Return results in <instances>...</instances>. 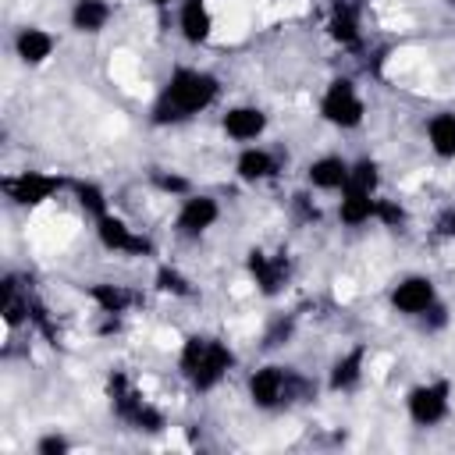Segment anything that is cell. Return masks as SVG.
<instances>
[{
	"label": "cell",
	"instance_id": "6da1fadb",
	"mask_svg": "<svg viewBox=\"0 0 455 455\" xmlns=\"http://www.w3.org/2000/svg\"><path fill=\"white\" fill-rule=\"evenodd\" d=\"M213 96H217V82H213L210 75L181 68V71L171 75L156 114H160V121H167V117H171V121H181V117H192V114H199V110H206V107L213 103Z\"/></svg>",
	"mask_w": 455,
	"mask_h": 455
},
{
	"label": "cell",
	"instance_id": "7a4b0ae2",
	"mask_svg": "<svg viewBox=\"0 0 455 455\" xmlns=\"http://www.w3.org/2000/svg\"><path fill=\"white\" fill-rule=\"evenodd\" d=\"M231 366V352L220 341L210 338H188L185 352H181V370L188 373V380L196 387H213Z\"/></svg>",
	"mask_w": 455,
	"mask_h": 455
},
{
	"label": "cell",
	"instance_id": "3957f363",
	"mask_svg": "<svg viewBox=\"0 0 455 455\" xmlns=\"http://www.w3.org/2000/svg\"><path fill=\"white\" fill-rule=\"evenodd\" d=\"M320 114H323V121H331L338 128H355L363 121V100H359L355 85L345 82V78L331 82V89L320 100Z\"/></svg>",
	"mask_w": 455,
	"mask_h": 455
},
{
	"label": "cell",
	"instance_id": "277c9868",
	"mask_svg": "<svg viewBox=\"0 0 455 455\" xmlns=\"http://www.w3.org/2000/svg\"><path fill=\"white\" fill-rule=\"evenodd\" d=\"M448 384L444 380H430V384H419L409 391V416L412 423L419 427H434L448 416Z\"/></svg>",
	"mask_w": 455,
	"mask_h": 455
},
{
	"label": "cell",
	"instance_id": "5b68a950",
	"mask_svg": "<svg viewBox=\"0 0 455 455\" xmlns=\"http://www.w3.org/2000/svg\"><path fill=\"white\" fill-rule=\"evenodd\" d=\"M391 302L405 316H423L427 309H434V284H430V277L412 274V277L398 281L395 291H391Z\"/></svg>",
	"mask_w": 455,
	"mask_h": 455
},
{
	"label": "cell",
	"instance_id": "8992f818",
	"mask_svg": "<svg viewBox=\"0 0 455 455\" xmlns=\"http://www.w3.org/2000/svg\"><path fill=\"white\" fill-rule=\"evenodd\" d=\"M249 395H252V402H256L259 409L281 405V402L288 398V373H284L281 366H263V370H256L252 380H249Z\"/></svg>",
	"mask_w": 455,
	"mask_h": 455
},
{
	"label": "cell",
	"instance_id": "52a82bcc",
	"mask_svg": "<svg viewBox=\"0 0 455 455\" xmlns=\"http://www.w3.org/2000/svg\"><path fill=\"white\" fill-rule=\"evenodd\" d=\"M217 217H220V206L210 196H192V199H185V206L178 213V231L181 235H203L206 228H213Z\"/></svg>",
	"mask_w": 455,
	"mask_h": 455
},
{
	"label": "cell",
	"instance_id": "ba28073f",
	"mask_svg": "<svg viewBox=\"0 0 455 455\" xmlns=\"http://www.w3.org/2000/svg\"><path fill=\"white\" fill-rule=\"evenodd\" d=\"M57 178H50V174H36V171H25L21 178H14L11 181V199L14 203H25V206H36V203H43V199H50L53 192H57Z\"/></svg>",
	"mask_w": 455,
	"mask_h": 455
},
{
	"label": "cell",
	"instance_id": "9c48e42d",
	"mask_svg": "<svg viewBox=\"0 0 455 455\" xmlns=\"http://www.w3.org/2000/svg\"><path fill=\"white\" fill-rule=\"evenodd\" d=\"M96 235H100V242H103L107 249H114V252H142V249H146V242H142L139 235H132V228H128L124 220L110 217V213L100 217Z\"/></svg>",
	"mask_w": 455,
	"mask_h": 455
},
{
	"label": "cell",
	"instance_id": "30bf717a",
	"mask_svg": "<svg viewBox=\"0 0 455 455\" xmlns=\"http://www.w3.org/2000/svg\"><path fill=\"white\" fill-rule=\"evenodd\" d=\"M178 25H181V36H185L188 43H203V39H210L213 14H210L206 0H185V4H181V14H178Z\"/></svg>",
	"mask_w": 455,
	"mask_h": 455
},
{
	"label": "cell",
	"instance_id": "8fae6325",
	"mask_svg": "<svg viewBox=\"0 0 455 455\" xmlns=\"http://www.w3.org/2000/svg\"><path fill=\"white\" fill-rule=\"evenodd\" d=\"M263 128H267V117H263L256 107H235V110L224 114V132H228L235 142H252Z\"/></svg>",
	"mask_w": 455,
	"mask_h": 455
},
{
	"label": "cell",
	"instance_id": "7c38bea8",
	"mask_svg": "<svg viewBox=\"0 0 455 455\" xmlns=\"http://www.w3.org/2000/svg\"><path fill=\"white\" fill-rule=\"evenodd\" d=\"M309 181L323 192H341L348 185V164L341 156H320L309 164Z\"/></svg>",
	"mask_w": 455,
	"mask_h": 455
},
{
	"label": "cell",
	"instance_id": "4fadbf2b",
	"mask_svg": "<svg viewBox=\"0 0 455 455\" xmlns=\"http://www.w3.org/2000/svg\"><path fill=\"white\" fill-rule=\"evenodd\" d=\"M338 217H341L348 228H359V224H366L370 217H377V199H373V192L341 188V206H338Z\"/></svg>",
	"mask_w": 455,
	"mask_h": 455
},
{
	"label": "cell",
	"instance_id": "5bb4252c",
	"mask_svg": "<svg viewBox=\"0 0 455 455\" xmlns=\"http://www.w3.org/2000/svg\"><path fill=\"white\" fill-rule=\"evenodd\" d=\"M14 46H18V57L25 64H43L53 53V36L43 32V28H21L18 39H14Z\"/></svg>",
	"mask_w": 455,
	"mask_h": 455
},
{
	"label": "cell",
	"instance_id": "9a60e30c",
	"mask_svg": "<svg viewBox=\"0 0 455 455\" xmlns=\"http://www.w3.org/2000/svg\"><path fill=\"white\" fill-rule=\"evenodd\" d=\"M235 171H238V178H245V181H263V178H270V174L277 171V164H274V156H270L267 149L249 146V149L238 156Z\"/></svg>",
	"mask_w": 455,
	"mask_h": 455
},
{
	"label": "cell",
	"instance_id": "2e32d148",
	"mask_svg": "<svg viewBox=\"0 0 455 455\" xmlns=\"http://www.w3.org/2000/svg\"><path fill=\"white\" fill-rule=\"evenodd\" d=\"M427 139L437 156H455V114H434L427 124Z\"/></svg>",
	"mask_w": 455,
	"mask_h": 455
},
{
	"label": "cell",
	"instance_id": "e0dca14e",
	"mask_svg": "<svg viewBox=\"0 0 455 455\" xmlns=\"http://www.w3.org/2000/svg\"><path fill=\"white\" fill-rule=\"evenodd\" d=\"M110 21V7L103 0H78L71 11V25L78 32H100Z\"/></svg>",
	"mask_w": 455,
	"mask_h": 455
},
{
	"label": "cell",
	"instance_id": "ac0fdd59",
	"mask_svg": "<svg viewBox=\"0 0 455 455\" xmlns=\"http://www.w3.org/2000/svg\"><path fill=\"white\" fill-rule=\"evenodd\" d=\"M359 373H363V348H355V352H348V355H341V359L334 363L331 387H352V384L359 380Z\"/></svg>",
	"mask_w": 455,
	"mask_h": 455
},
{
	"label": "cell",
	"instance_id": "d6986e66",
	"mask_svg": "<svg viewBox=\"0 0 455 455\" xmlns=\"http://www.w3.org/2000/svg\"><path fill=\"white\" fill-rule=\"evenodd\" d=\"M377 164L373 160H355L348 164V185L345 188H359V192H377Z\"/></svg>",
	"mask_w": 455,
	"mask_h": 455
},
{
	"label": "cell",
	"instance_id": "ffe728a7",
	"mask_svg": "<svg viewBox=\"0 0 455 455\" xmlns=\"http://www.w3.org/2000/svg\"><path fill=\"white\" fill-rule=\"evenodd\" d=\"M92 295H96V302H100L107 313H121V309L132 302V295H128L124 288H117V284H100V288H92Z\"/></svg>",
	"mask_w": 455,
	"mask_h": 455
},
{
	"label": "cell",
	"instance_id": "44dd1931",
	"mask_svg": "<svg viewBox=\"0 0 455 455\" xmlns=\"http://www.w3.org/2000/svg\"><path fill=\"white\" fill-rule=\"evenodd\" d=\"M331 32H334V39H341V43H355V36H359L355 14H352L348 7H338L334 18H331Z\"/></svg>",
	"mask_w": 455,
	"mask_h": 455
},
{
	"label": "cell",
	"instance_id": "7402d4cb",
	"mask_svg": "<svg viewBox=\"0 0 455 455\" xmlns=\"http://www.w3.org/2000/svg\"><path fill=\"white\" fill-rule=\"evenodd\" d=\"M249 267H252V274L259 277L263 291H274V288H277V270L267 263V256H252V259H249Z\"/></svg>",
	"mask_w": 455,
	"mask_h": 455
},
{
	"label": "cell",
	"instance_id": "603a6c76",
	"mask_svg": "<svg viewBox=\"0 0 455 455\" xmlns=\"http://www.w3.org/2000/svg\"><path fill=\"white\" fill-rule=\"evenodd\" d=\"M78 196H82V206H89L96 217H103V213H107V203H103L100 188H92V185H78Z\"/></svg>",
	"mask_w": 455,
	"mask_h": 455
},
{
	"label": "cell",
	"instance_id": "cb8c5ba5",
	"mask_svg": "<svg viewBox=\"0 0 455 455\" xmlns=\"http://www.w3.org/2000/svg\"><path fill=\"white\" fill-rule=\"evenodd\" d=\"M156 281H160V288H164V291H178V295H185V291H188V284H185L174 270H160V277H156Z\"/></svg>",
	"mask_w": 455,
	"mask_h": 455
},
{
	"label": "cell",
	"instance_id": "d4e9b609",
	"mask_svg": "<svg viewBox=\"0 0 455 455\" xmlns=\"http://www.w3.org/2000/svg\"><path fill=\"white\" fill-rule=\"evenodd\" d=\"M39 451H43V455H57V451H68V441H64V437H43V441H39Z\"/></svg>",
	"mask_w": 455,
	"mask_h": 455
},
{
	"label": "cell",
	"instance_id": "484cf974",
	"mask_svg": "<svg viewBox=\"0 0 455 455\" xmlns=\"http://www.w3.org/2000/svg\"><path fill=\"white\" fill-rule=\"evenodd\" d=\"M437 228H441V235H448V238H455V210H448L441 220H437Z\"/></svg>",
	"mask_w": 455,
	"mask_h": 455
},
{
	"label": "cell",
	"instance_id": "4316f807",
	"mask_svg": "<svg viewBox=\"0 0 455 455\" xmlns=\"http://www.w3.org/2000/svg\"><path fill=\"white\" fill-rule=\"evenodd\" d=\"M149 4H171V0H149Z\"/></svg>",
	"mask_w": 455,
	"mask_h": 455
},
{
	"label": "cell",
	"instance_id": "83f0119b",
	"mask_svg": "<svg viewBox=\"0 0 455 455\" xmlns=\"http://www.w3.org/2000/svg\"><path fill=\"white\" fill-rule=\"evenodd\" d=\"M451 4H455V0H451Z\"/></svg>",
	"mask_w": 455,
	"mask_h": 455
}]
</instances>
